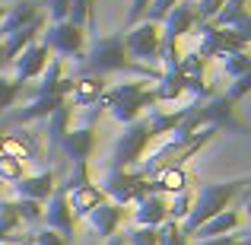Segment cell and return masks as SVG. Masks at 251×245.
Instances as JSON below:
<instances>
[{
	"label": "cell",
	"instance_id": "obj_10",
	"mask_svg": "<svg viewBox=\"0 0 251 245\" xmlns=\"http://www.w3.org/2000/svg\"><path fill=\"white\" fill-rule=\"evenodd\" d=\"M0 153L16 156L19 163H35L42 156V143H38L35 134L29 131H0Z\"/></svg>",
	"mask_w": 251,
	"mask_h": 245
},
{
	"label": "cell",
	"instance_id": "obj_9",
	"mask_svg": "<svg viewBox=\"0 0 251 245\" xmlns=\"http://www.w3.org/2000/svg\"><path fill=\"white\" fill-rule=\"evenodd\" d=\"M45 207L48 210H45L42 220L48 223V229H54L64 242H70L74 233H76V217H74V210H70V204H67V191L54 188V194L45 201Z\"/></svg>",
	"mask_w": 251,
	"mask_h": 245
},
{
	"label": "cell",
	"instance_id": "obj_23",
	"mask_svg": "<svg viewBox=\"0 0 251 245\" xmlns=\"http://www.w3.org/2000/svg\"><path fill=\"white\" fill-rule=\"evenodd\" d=\"M35 16H38V3H35V0H19L16 6H6L3 19H0V38H6L10 32L29 26Z\"/></svg>",
	"mask_w": 251,
	"mask_h": 245
},
{
	"label": "cell",
	"instance_id": "obj_41",
	"mask_svg": "<svg viewBox=\"0 0 251 245\" xmlns=\"http://www.w3.org/2000/svg\"><path fill=\"white\" fill-rule=\"evenodd\" d=\"M6 67V57H3V42H0V70Z\"/></svg>",
	"mask_w": 251,
	"mask_h": 245
},
{
	"label": "cell",
	"instance_id": "obj_22",
	"mask_svg": "<svg viewBox=\"0 0 251 245\" xmlns=\"http://www.w3.org/2000/svg\"><path fill=\"white\" fill-rule=\"evenodd\" d=\"M239 226H242V214L232 210V207H226V210H220L216 217H210L194 236H197V239H216V236H232Z\"/></svg>",
	"mask_w": 251,
	"mask_h": 245
},
{
	"label": "cell",
	"instance_id": "obj_37",
	"mask_svg": "<svg viewBox=\"0 0 251 245\" xmlns=\"http://www.w3.org/2000/svg\"><path fill=\"white\" fill-rule=\"evenodd\" d=\"M194 245H251V236H216V239H197Z\"/></svg>",
	"mask_w": 251,
	"mask_h": 245
},
{
	"label": "cell",
	"instance_id": "obj_12",
	"mask_svg": "<svg viewBox=\"0 0 251 245\" xmlns=\"http://www.w3.org/2000/svg\"><path fill=\"white\" fill-rule=\"evenodd\" d=\"M108 89V83H105V77H92V74H80L74 77V86H70V109H89V105H96L99 99H102V92Z\"/></svg>",
	"mask_w": 251,
	"mask_h": 245
},
{
	"label": "cell",
	"instance_id": "obj_42",
	"mask_svg": "<svg viewBox=\"0 0 251 245\" xmlns=\"http://www.w3.org/2000/svg\"><path fill=\"white\" fill-rule=\"evenodd\" d=\"M3 13H6V6H0V19H3Z\"/></svg>",
	"mask_w": 251,
	"mask_h": 245
},
{
	"label": "cell",
	"instance_id": "obj_20",
	"mask_svg": "<svg viewBox=\"0 0 251 245\" xmlns=\"http://www.w3.org/2000/svg\"><path fill=\"white\" fill-rule=\"evenodd\" d=\"M166 204H169L166 194H147V197H140V201H137V210H134L137 226H153V229H159L162 223L169 220Z\"/></svg>",
	"mask_w": 251,
	"mask_h": 245
},
{
	"label": "cell",
	"instance_id": "obj_25",
	"mask_svg": "<svg viewBox=\"0 0 251 245\" xmlns=\"http://www.w3.org/2000/svg\"><path fill=\"white\" fill-rule=\"evenodd\" d=\"M191 204H194V191H191V188L178 191V194H169V204H166L169 220H172V223H181L184 217L191 214Z\"/></svg>",
	"mask_w": 251,
	"mask_h": 245
},
{
	"label": "cell",
	"instance_id": "obj_26",
	"mask_svg": "<svg viewBox=\"0 0 251 245\" xmlns=\"http://www.w3.org/2000/svg\"><path fill=\"white\" fill-rule=\"evenodd\" d=\"M223 74H226L229 80H239V77L251 74V57H248V51H235V54H226V57H223Z\"/></svg>",
	"mask_w": 251,
	"mask_h": 245
},
{
	"label": "cell",
	"instance_id": "obj_17",
	"mask_svg": "<svg viewBox=\"0 0 251 245\" xmlns=\"http://www.w3.org/2000/svg\"><path fill=\"white\" fill-rule=\"evenodd\" d=\"M108 197L102 194V188L92 182H83V185H74V188H67V204L70 210H74V217H89L92 210L99 207V204H105Z\"/></svg>",
	"mask_w": 251,
	"mask_h": 245
},
{
	"label": "cell",
	"instance_id": "obj_33",
	"mask_svg": "<svg viewBox=\"0 0 251 245\" xmlns=\"http://www.w3.org/2000/svg\"><path fill=\"white\" fill-rule=\"evenodd\" d=\"M159 245H191V242H188V236L181 233V226H178V223L166 220L159 226Z\"/></svg>",
	"mask_w": 251,
	"mask_h": 245
},
{
	"label": "cell",
	"instance_id": "obj_35",
	"mask_svg": "<svg viewBox=\"0 0 251 245\" xmlns=\"http://www.w3.org/2000/svg\"><path fill=\"white\" fill-rule=\"evenodd\" d=\"M248 89H251V74H245V77H239V80H232V86H229L226 92H223V96L229 99V102H242V99L248 96Z\"/></svg>",
	"mask_w": 251,
	"mask_h": 245
},
{
	"label": "cell",
	"instance_id": "obj_3",
	"mask_svg": "<svg viewBox=\"0 0 251 245\" xmlns=\"http://www.w3.org/2000/svg\"><path fill=\"white\" fill-rule=\"evenodd\" d=\"M96 105L99 109H108L111 118L127 128L130 121H137L147 109H153V105H159V102H156V92L147 86V80H130V83L105 89Z\"/></svg>",
	"mask_w": 251,
	"mask_h": 245
},
{
	"label": "cell",
	"instance_id": "obj_27",
	"mask_svg": "<svg viewBox=\"0 0 251 245\" xmlns=\"http://www.w3.org/2000/svg\"><path fill=\"white\" fill-rule=\"evenodd\" d=\"M19 178H25V163H19L16 156L0 153V182L3 185H16Z\"/></svg>",
	"mask_w": 251,
	"mask_h": 245
},
{
	"label": "cell",
	"instance_id": "obj_14",
	"mask_svg": "<svg viewBox=\"0 0 251 245\" xmlns=\"http://www.w3.org/2000/svg\"><path fill=\"white\" fill-rule=\"evenodd\" d=\"M48 54L51 51L45 48L42 42H32L29 48L19 51V57L13 64H16V83H29L35 80V77H42V70L48 67Z\"/></svg>",
	"mask_w": 251,
	"mask_h": 245
},
{
	"label": "cell",
	"instance_id": "obj_21",
	"mask_svg": "<svg viewBox=\"0 0 251 245\" xmlns=\"http://www.w3.org/2000/svg\"><path fill=\"white\" fill-rule=\"evenodd\" d=\"M124 207L121 204H111V201H105V204H99L96 210L89 214V223H92V229H96L102 239H108V236H115L118 233V226L124 223Z\"/></svg>",
	"mask_w": 251,
	"mask_h": 245
},
{
	"label": "cell",
	"instance_id": "obj_11",
	"mask_svg": "<svg viewBox=\"0 0 251 245\" xmlns=\"http://www.w3.org/2000/svg\"><path fill=\"white\" fill-rule=\"evenodd\" d=\"M213 26H220V29H232L239 32L245 42H251V16H248V0H226L223 3V10L216 13L213 19H210Z\"/></svg>",
	"mask_w": 251,
	"mask_h": 245
},
{
	"label": "cell",
	"instance_id": "obj_32",
	"mask_svg": "<svg viewBox=\"0 0 251 245\" xmlns=\"http://www.w3.org/2000/svg\"><path fill=\"white\" fill-rule=\"evenodd\" d=\"M23 226L16 214V201H0V233H16Z\"/></svg>",
	"mask_w": 251,
	"mask_h": 245
},
{
	"label": "cell",
	"instance_id": "obj_30",
	"mask_svg": "<svg viewBox=\"0 0 251 245\" xmlns=\"http://www.w3.org/2000/svg\"><path fill=\"white\" fill-rule=\"evenodd\" d=\"M16 214H19V223H42V217H45V204L19 197V201H16Z\"/></svg>",
	"mask_w": 251,
	"mask_h": 245
},
{
	"label": "cell",
	"instance_id": "obj_18",
	"mask_svg": "<svg viewBox=\"0 0 251 245\" xmlns=\"http://www.w3.org/2000/svg\"><path fill=\"white\" fill-rule=\"evenodd\" d=\"M54 188H57V182H54V172L51 169L38 172V175H25V178L16 182V194L25 197V201H38V204L48 201V197L54 194Z\"/></svg>",
	"mask_w": 251,
	"mask_h": 245
},
{
	"label": "cell",
	"instance_id": "obj_38",
	"mask_svg": "<svg viewBox=\"0 0 251 245\" xmlns=\"http://www.w3.org/2000/svg\"><path fill=\"white\" fill-rule=\"evenodd\" d=\"M70 3H74V0H48V16L54 19V23H64L67 13H70Z\"/></svg>",
	"mask_w": 251,
	"mask_h": 245
},
{
	"label": "cell",
	"instance_id": "obj_39",
	"mask_svg": "<svg viewBox=\"0 0 251 245\" xmlns=\"http://www.w3.org/2000/svg\"><path fill=\"white\" fill-rule=\"evenodd\" d=\"M32 245H67V242H64L61 236L54 233V229H38V233H35V242H32Z\"/></svg>",
	"mask_w": 251,
	"mask_h": 245
},
{
	"label": "cell",
	"instance_id": "obj_40",
	"mask_svg": "<svg viewBox=\"0 0 251 245\" xmlns=\"http://www.w3.org/2000/svg\"><path fill=\"white\" fill-rule=\"evenodd\" d=\"M105 245H127V239H124V236H108Z\"/></svg>",
	"mask_w": 251,
	"mask_h": 245
},
{
	"label": "cell",
	"instance_id": "obj_15",
	"mask_svg": "<svg viewBox=\"0 0 251 245\" xmlns=\"http://www.w3.org/2000/svg\"><path fill=\"white\" fill-rule=\"evenodd\" d=\"M201 115L207 124H213V128H229V131H245V124L235 118V105L229 102L226 96H216L210 99V102H201Z\"/></svg>",
	"mask_w": 251,
	"mask_h": 245
},
{
	"label": "cell",
	"instance_id": "obj_31",
	"mask_svg": "<svg viewBox=\"0 0 251 245\" xmlns=\"http://www.w3.org/2000/svg\"><path fill=\"white\" fill-rule=\"evenodd\" d=\"M175 3H178V0H150V6L143 10L140 19H143V23H156V26H159L162 19L169 16V10H172ZM140 19H137V23H140Z\"/></svg>",
	"mask_w": 251,
	"mask_h": 245
},
{
	"label": "cell",
	"instance_id": "obj_13",
	"mask_svg": "<svg viewBox=\"0 0 251 245\" xmlns=\"http://www.w3.org/2000/svg\"><path fill=\"white\" fill-rule=\"evenodd\" d=\"M45 26H48V16H42V13H38V16L32 19L29 26H23V29L10 32L6 38H0V42H3V57H6V64H13V61H16L23 48H29L32 42H38V35H42V29H45Z\"/></svg>",
	"mask_w": 251,
	"mask_h": 245
},
{
	"label": "cell",
	"instance_id": "obj_1",
	"mask_svg": "<svg viewBox=\"0 0 251 245\" xmlns=\"http://www.w3.org/2000/svg\"><path fill=\"white\" fill-rule=\"evenodd\" d=\"M83 74H92V77H108V74H134L137 80H153L159 83L162 70H153L147 64H137L127 57L124 51V29L118 35H105V38H96L92 48L86 51L83 57Z\"/></svg>",
	"mask_w": 251,
	"mask_h": 245
},
{
	"label": "cell",
	"instance_id": "obj_24",
	"mask_svg": "<svg viewBox=\"0 0 251 245\" xmlns=\"http://www.w3.org/2000/svg\"><path fill=\"white\" fill-rule=\"evenodd\" d=\"M70 115H74L70 102H64L61 109L54 111V115H48V140H51V153L61 147V137L70 131Z\"/></svg>",
	"mask_w": 251,
	"mask_h": 245
},
{
	"label": "cell",
	"instance_id": "obj_36",
	"mask_svg": "<svg viewBox=\"0 0 251 245\" xmlns=\"http://www.w3.org/2000/svg\"><path fill=\"white\" fill-rule=\"evenodd\" d=\"M223 3H226V0H201V3H194L197 23H210V19H213L216 13L223 10Z\"/></svg>",
	"mask_w": 251,
	"mask_h": 245
},
{
	"label": "cell",
	"instance_id": "obj_7",
	"mask_svg": "<svg viewBox=\"0 0 251 245\" xmlns=\"http://www.w3.org/2000/svg\"><path fill=\"white\" fill-rule=\"evenodd\" d=\"M42 45L48 51H54V54L61 57H74V61H83L86 57V29L74 23H51L48 32H42Z\"/></svg>",
	"mask_w": 251,
	"mask_h": 245
},
{
	"label": "cell",
	"instance_id": "obj_34",
	"mask_svg": "<svg viewBox=\"0 0 251 245\" xmlns=\"http://www.w3.org/2000/svg\"><path fill=\"white\" fill-rule=\"evenodd\" d=\"M127 245H159V229L153 226H137L127 236Z\"/></svg>",
	"mask_w": 251,
	"mask_h": 245
},
{
	"label": "cell",
	"instance_id": "obj_16",
	"mask_svg": "<svg viewBox=\"0 0 251 245\" xmlns=\"http://www.w3.org/2000/svg\"><path fill=\"white\" fill-rule=\"evenodd\" d=\"M92 147H96V131H92V124L70 128L67 134L61 137V150L74 163H86V160H89V153H92Z\"/></svg>",
	"mask_w": 251,
	"mask_h": 245
},
{
	"label": "cell",
	"instance_id": "obj_4",
	"mask_svg": "<svg viewBox=\"0 0 251 245\" xmlns=\"http://www.w3.org/2000/svg\"><path fill=\"white\" fill-rule=\"evenodd\" d=\"M153 143V134H150L147 118H137L124 128V134L118 137L115 150H111L108 169H134L140 160H147V150Z\"/></svg>",
	"mask_w": 251,
	"mask_h": 245
},
{
	"label": "cell",
	"instance_id": "obj_19",
	"mask_svg": "<svg viewBox=\"0 0 251 245\" xmlns=\"http://www.w3.org/2000/svg\"><path fill=\"white\" fill-rule=\"evenodd\" d=\"M67 102V96H57V92H48V96H35L25 109H19L16 115H13V121L16 124H29V121H45L48 115H54L61 105Z\"/></svg>",
	"mask_w": 251,
	"mask_h": 245
},
{
	"label": "cell",
	"instance_id": "obj_29",
	"mask_svg": "<svg viewBox=\"0 0 251 245\" xmlns=\"http://www.w3.org/2000/svg\"><path fill=\"white\" fill-rule=\"evenodd\" d=\"M203 67H207V61H203L197 51H191V54H181V57H178L175 74H181V77H201Z\"/></svg>",
	"mask_w": 251,
	"mask_h": 245
},
{
	"label": "cell",
	"instance_id": "obj_8",
	"mask_svg": "<svg viewBox=\"0 0 251 245\" xmlns=\"http://www.w3.org/2000/svg\"><path fill=\"white\" fill-rule=\"evenodd\" d=\"M159 42H162V32L156 23H143L140 19V23L127 26V32H124V51L137 64L156 61L159 57Z\"/></svg>",
	"mask_w": 251,
	"mask_h": 245
},
{
	"label": "cell",
	"instance_id": "obj_2",
	"mask_svg": "<svg viewBox=\"0 0 251 245\" xmlns=\"http://www.w3.org/2000/svg\"><path fill=\"white\" fill-rule=\"evenodd\" d=\"M245 185H248V178H235V182H201V188H197V194H194V204H191V214L178 223L181 233L191 239L210 217L226 210L229 204L245 191Z\"/></svg>",
	"mask_w": 251,
	"mask_h": 245
},
{
	"label": "cell",
	"instance_id": "obj_28",
	"mask_svg": "<svg viewBox=\"0 0 251 245\" xmlns=\"http://www.w3.org/2000/svg\"><path fill=\"white\" fill-rule=\"evenodd\" d=\"M23 99V83L16 80H6V77H0V111L13 109V105Z\"/></svg>",
	"mask_w": 251,
	"mask_h": 245
},
{
	"label": "cell",
	"instance_id": "obj_6",
	"mask_svg": "<svg viewBox=\"0 0 251 245\" xmlns=\"http://www.w3.org/2000/svg\"><path fill=\"white\" fill-rule=\"evenodd\" d=\"M197 35H201V45H197V54L207 61V57H226L235 54V51H248V42L232 29H220L213 23H197Z\"/></svg>",
	"mask_w": 251,
	"mask_h": 245
},
{
	"label": "cell",
	"instance_id": "obj_5",
	"mask_svg": "<svg viewBox=\"0 0 251 245\" xmlns=\"http://www.w3.org/2000/svg\"><path fill=\"white\" fill-rule=\"evenodd\" d=\"M102 194L111 197V204L127 207V204H137L140 197L150 194V182L134 169H108L102 182Z\"/></svg>",
	"mask_w": 251,
	"mask_h": 245
}]
</instances>
